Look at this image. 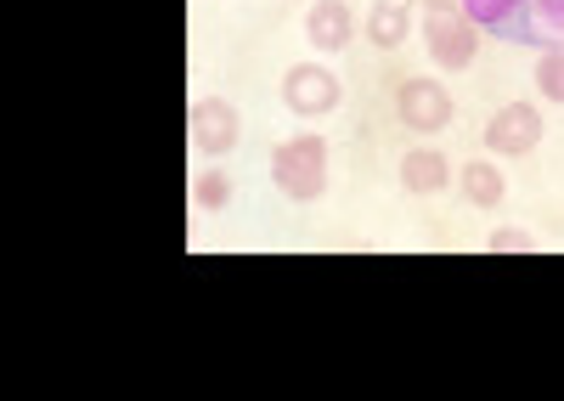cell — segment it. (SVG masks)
<instances>
[{
    "mask_svg": "<svg viewBox=\"0 0 564 401\" xmlns=\"http://www.w3.org/2000/svg\"><path fill=\"white\" fill-rule=\"evenodd\" d=\"M480 34L525 52H564V0H463Z\"/></svg>",
    "mask_w": 564,
    "mask_h": 401,
    "instance_id": "6da1fadb",
    "label": "cell"
},
{
    "mask_svg": "<svg viewBox=\"0 0 564 401\" xmlns=\"http://www.w3.org/2000/svg\"><path fill=\"white\" fill-rule=\"evenodd\" d=\"M423 40L441 68H468L480 52V29L463 12V0H423Z\"/></svg>",
    "mask_w": 564,
    "mask_h": 401,
    "instance_id": "7a4b0ae2",
    "label": "cell"
},
{
    "mask_svg": "<svg viewBox=\"0 0 564 401\" xmlns=\"http://www.w3.org/2000/svg\"><path fill=\"white\" fill-rule=\"evenodd\" d=\"M271 182L289 193L294 204L322 198L327 187V137H294L271 153Z\"/></svg>",
    "mask_w": 564,
    "mask_h": 401,
    "instance_id": "3957f363",
    "label": "cell"
},
{
    "mask_svg": "<svg viewBox=\"0 0 564 401\" xmlns=\"http://www.w3.org/2000/svg\"><path fill=\"white\" fill-rule=\"evenodd\" d=\"M339 74L327 68V63H294L289 74H282V102H289L294 113L305 119H322V113H334L339 108Z\"/></svg>",
    "mask_w": 564,
    "mask_h": 401,
    "instance_id": "277c9868",
    "label": "cell"
},
{
    "mask_svg": "<svg viewBox=\"0 0 564 401\" xmlns=\"http://www.w3.org/2000/svg\"><path fill=\"white\" fill-rule=\"evenodd\" d=\"M395 113H401L406 130H417V137H435V130L452 124V91L435 85V79H401Z\"/></svg>",
    "mask_w": 564,
    "mask_h": 401,
    "instance_id": "5b68a950",
    "label": "cell"
},
{
    "mask_svg": "<svg viewBox=\"0 0 564 401\" xmlns=\"http://www.w3.org/2000/svg\"><path fill=\"white\" fill-rule=\"evenodd\" d=\"M536 142H542V108H531V102H508L486 124V148L502 159H525Z\"/></svg>",
    "mask_w": 564,
    "mask_h": 401,
    "instance_id": "8992f818",
    "label": "cell"
},
{
    "mask_svg": "<svg viewBox=\"0 0 564 401\" xmlns=\"http://www.w3.org/2000/svg\"><path fill=\"white\" fill-rule=\"evenodd\" d=\"M193 148L198 153H231L238 148V108L220 97H198L193 102Z\"/></svg>",
    "mask_w": 564,
    "mask_h": 401,
    "instance_id": "52a82bcc",
    "label": "cell"
},
{
    "mask_svg": "<svg viewBox=\"0 0 564 401\" xmlns=\"http://www.w3.org/2000/svg\"><path fill=\"white\" fill-rule=\"evenodd\" d=\"M452 182V164H446V153H435V148H412V153H401V187L406 193H441Z\"/></svg>",
    "mask_w": 564,
    "mask_h": 401,
    "instance_id": "ba28073f",
    "label": "cell"
},
{
    "mask_svg": "<svg viewBox=\"0 0 564 401\" xmlns=\"http://www.w3.org/2000/svg\"><path fill=\"white\" fill-rule=\"evenodd\" d=\"M305 40H311L316 52H345V46H350V7H339V0H322V7H311Z\"/></svg>",
    "mask_w": 564,
    "mask_h": 401,
    "instance_id": "9c48e42d",
    "label": "cell"
},
{
    "mask_svg": "<svg viewBox=\"0 0 564 401\" xmlns=\"http://www.w3.org/2000/svg\"><path fill=\"white\" fill-rule=\"evenodd\" d=\"M502 170L497 164H486V159H468L463 164V198L475 204V209H497L502 204Z\"/></svg>",
    "mask_w": 564,
    "mask_h": 401,
    "instance_id": "30bf717a",
    "label": "cell"
},
{
    "mask_svg": "<svg viewBox=\"0 0 564 401\" xmlns=\"http://www.w3.org/2000/svg\"><path fill=\"white\" fill-rule=\"evenodd\" d=\"M367 40L379 52H395L401 46V40H406V7H401V0H379V7L367 12Z\"/></svg>",
    "mask_w": 564,
    "mask_h": 401,
    "instance_id": "8fae6325",
    "label": "cell"
},
{
    "mask_svg": "<svg viewBox=\"0 0 564 401\" xmlns=\"http://www.w3.org/2000/svg\"><path fill=\"white\" fill-rule=\"evenodd\" d=\"M193 198H198V209H226V198H231V175L226 170H204L198 182H193Z\"/></svg>",
    "mask_w": 564,
    "mask_h": 401,
    "instance_id": "7c38bea8",
    "label": "cell"
},
{
    "mask_svg": "<svg viewBox=\"0 0 564 401\" xmlns=\"http://www.w3.org/2000/svg\"><path fill=\"white\" fill-rule=\"evenodd\" d=\"M536 91H542L547 102H564V52H542V63H536Z\"/></svg>",
    "mask_w": 564,
    "mask_h": 401,
    "instance_id": "4fadbf2b",
    "label": "cell"
},
{
    "mask_svg": "<svg viewBox=\"0 0 564 401\" xmlns=\"http://www.w3.org/2000/svg\"><path fill=\"white\" fill-rule=\"evenodd\" d=\"M486 249H491V254H531V249H536V238H531V232H520V227H497V232L486 238Z\"/></svg>",
    "mask_w": 564,
    "mask_h": 401,
    "instance_id": "5bb4252c",
    "label": "cell"
}]
</instances>
